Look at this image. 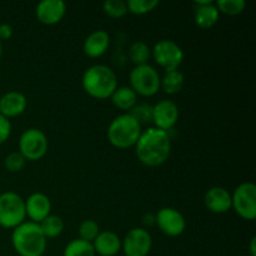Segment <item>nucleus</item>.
Masks as SVG:
<instances>
[{
    "label": "nucleus",
    "mask_w": 256,
    "mask_h": 256,
    "mask_svg": "<svg viewBox=\"0 0 256 256\" xmlns=\"http://www.w3.org/2000/svg\"><path fill=\"white\" fill-rule=\"evenodd\" d=\"M135 152L142 165L149 168L164 164L172 152V139L168 132L158 128H148L142 132L135 144Z\"/></svg>",
    "instance_id": "obj_1"
},
{
    "label": "nucleus",
    "mask_w": 256,
    "mask_h": 256,
    "mask_svg": "<svg viewBox=\"0 0 256 256\" xmlns=\"http://www.w3.org/2000/svg\"><path fill=\"white\" fill-rule=\"evenodd\" d=\"M82 89L88 95L98 100L108 99L118 88V78L114 70L102 64L88 68L82 78Z\"/></svg>",
    "instance_id": "obj_2"
},
{
    "label": "nucleus",
    "mask_w": 256,
    "mask_h": 256,
    "mask_svg": "<svg viewBox=\"0 0 256 256\" xmlns=\"http://www.w3.org/2000/svg\"><path fill=\"white\" fill-rule=\"evenodd\" d=\"M12 244L20 256H42L46 250L48 240L39 224L24 222L12 229Z\"/></svg>",
    "instance_id": "obj_3"
},
{
    "label": "nucleus",
    "mask_w": 256,
    "mask_h": 256,
    "mask_svg": "<svg viewBox=\"0 0 256 256\" xmlns=\"http://www.w3.org/2000/svg\"><path fill=\"white\" fill-rule=\"evenodd\" d=\"M142 129L140 122L130 112L119 115L108 128V140L118 149H129L135 146Z\"/></svg>",
    "instance_id": "obj_4"
},
{
    "label": "nucleus",
    "mask_w": 256,
    "mask_h": 256,
    "mask_svg": "<svg viewBox=\"0 0 256 256\" xmlns=\"http://www.w3.org/2000/svg\"><path fill=\"white\" fill-rule=\"evenodd\" d=\"M25 219V200L16 192H2L0 195V226L15 229L22 225Z\"/></svg>",
    "instance_id": "obj_5"
},
{
    "label": "nucleus",
    "mask_w": 256,
    "mask_h": 256,
    "mask_svg": "<svg viewBox=\"0 0 256 256\" xmlns=\"http://www.w3.org/2000/svg\"><path fill=\"white\" fill-rule=\"evenodd\" d=\"M130 88L136 95L154 96L160 90V75L150 64L135 66L129 75Z\"/></svg>",
    "instance_id": "obj_6"
},
{
    "label": "nucleus",
    "mask_w": 256,
    "mask_h": 256,
    "mask_svg": "<svg viewBox=\"0 0 256 256\" xmlns=\"http://www.w3.org/2000/svg\"><path fill=\"white\" fill-rule=\"evenodd\" d=\"M49 148L48 138L36 128L25 130L19 139V152L30 162H36L45 156Z\"/></svg>",
    "instance_id": "obj_7"
},
{
    "label": "nucleus",
    "mask_w": 256,
    "mask_h": 256,
    "mask_svg": "<svg viewBox=\"0 0 256 256\" xmlns=\"http://www.w3.org/2000/svg\"><path fill=\"white\" fill-rule=\"evenodd\" d=\"M152 56L165 72L179 70L184 60V52L175 42L169 39L159 40L152 49Z\"/></svg>",
    "instance_id": "obj_8"
},
{
    "label": "nucleus",
    "mask_w": 256,
    "mask_h": 256,
    "mask_svg": "<svg viewBox=\"0 0 256 256\" xmlns=\"http://www.w3.org/2000/svg\"><path fill=\"white\" fill-rule=\"evenodd\" d=\"M232 208L244 220L256 218V186L254 182H242L232 194Z\"/></svg>",
    "instance_id": "obj_9"
},
{
    "label": "nucleus",
    "mask_w": 256,
    "mask_h": 256,
    "mask_svg": "<svg viewBox=\"0 0 256 256\" xmlns=\"http://www.w3.org/2000/svg\"><path fill=\"white\" fill-rule=\"evenodd\" d=\"M152 246V235L144 228L132 229L122 242V250L125 256H148Z\"/></svg>",
    "instance_id": "obj_10"
},
{
    "label": "nucleus",
    "mask_w": 256,
    "mask_h": 256,
    "mask_svg": "<svg viewBox=\"0 0 256 256\" xmlns=\"http://www.w3.org/2000/svg\"><path fill=\"white\" fill-rule=\"evenodd\" d=\"M155 224L162 234L172 238L179 236L186 229L184 215L174 208H162L155 216Z\"/></svg>",
    "instance_id": "obj_11"
},
{
    "label": "nucleus",
    "mask_w": 256,
    "mask_h": 256,
    "mask_svg": "<svg viewBox=\"0 0 256 256\" xmlns=\"http://www.w3.org/2000/svg\"><path fill=\"white\" fill-rule=\"evenodd\" d=\"M179 119V108L172 100H160L152 106V122L155 126L164 132H169L175 126Z\"/></svg>",
    "instance_id": "obj_12"
},
{
    "label": "nucleus",
    "mask_w": 256,
    "mask_h": 256,
    "mask_svg": "<svg viewBox=\"0 0 256 256\" xmlns=\"http://www.w3.org/2000/svg\"><path fill=\"white\" fill-rule=\"evenodd\" d=\"M66 12L62 0H42L35 8L36 19L44 25H55L62 22Z\"/></svg>",
    "instance_id": "obj_13"
},
{
    "label": "nucleus",
    "mask_w": 256,
    "mask_h": 256,
    "mask_svg": "<svg viewBox=\"0 0 256 256\" xmlns=\"http://www.w3.org/2000/svg\"><path fill=\"white\" fill-rule=\"evenodd\" d=\"M25 212L30 222L40 224L52 212L50 199L42 192H34L25 200Z\"/></svg>",
    "instance_id": "obj_14"
},
{
    "label": "nucleus",
    "mask_w": 256,
    "mask_h": 256,
    "mask_svg": "<svg viewBox=\"0 0 256 256\" xmlns=\"http://www.w3.org/2000/svg\"><path fill=\"white\" fill-rule=\"evenodd\" d=\"M204 204L214 214H224L232 209V194L225 188L212 186L205 194Z\"/></svg>",
    "instance_id": "obj_15"
},
{
    "label": "nucleus",
    "mask_w": 256,
    "mask_h": 256,
    "mask_svg": "<svg viewBox=\"0 0 256 256\" xmlns=\"http://www.w3.org/2000/svg\"><path fill=\"white\" fill-rule=\"evenodd\" d=\"M195 24L200 29L208 30L214 26L218 22L220 12L215 6V2L212 0H202V2H195Z\"/></svg>",
    "instance_id": "obj_16"
},
{
    "label": "nucleus",
    "mask_w": 256,
    "mask_h": 256,
    "mask_svg": "<svg viewBox=\"0 0 256 256\" xmlns=\"http://www.w3.org/2000/svg\"><path fill=\"white\" fill-rule=\"evenodd\" d=\"M26 104V96L22 92H8L0 98V114L8 119L19 116L25 112Z\"/></svg>",
    "instance_id": "obj_17"
},
{
    "label": "nucleus",
    "mask_w": 256,
    "mask_h": 256,
    "mask_svg": "<svg viewBox=\"0 0 256 256\" xmlns=\"http://www.w3.org/2000/svg\"><path fill=\"white\" fill-rule=\"evenodd\" d=\"M110 45V36L105 30H95L85 39L82 50L89 58H100L106 52Z\"/></svg>",
    "instance_id": "obj_18"
},
{
    "label": "nucleus",
    "mask_w": 256,
    "mask_h": 256,
    "mask_svg": "<svg viewBox=\"0 0 256 256\" xmlns=\"http://www.w3.org/2000/svg\"><path fill=\"white\" fill-rule=\"evenodd\" d=\"M92 244L95 254H99L100 256H115L122 250V240L119 235L110 230L99 232L96 239Z\"/></svg>",
    "instance_id": "obj_19"
},
{
    "label": "nucleus",
    "mask_w": 256,
    "mask_h": 256,
    "mask_svg": "<svg viewBox=\"0 0 256 256\" xmlns=\"http://www.w3.org/2000/svg\"><path fill=\"white\" fill-rule=\"evenodd\" d=\"M110 99H112L114 106H116L119 110L130 112L136 105L138 95L135 94L134 90L130 86H122L116 88V90L112 92Z\"/></svg>",
    "instance_id": "obj_20"
},
{
    "label": "nucleus",
    "mask_w": 256,
    "mask_h": 256,
    "mask_svg": "<svg viewBox=\"0 0 256 256\" xmlns=\"http://www.w3.org/2000/svg\"><path fill=\"white\" fill-rule=\"evenodd\" d=\"M185 84L184 74L179 70H172V72H165L162 78H160V89L164 90V92L169 95L178 94L182 92Z\"/></svg>",
    "instance_id": "obj_21"
},
{
    "label": "nucleus",
    "mask_w": 256,
    "mask_h": 256,
    "mask_svg": "<svg viewBox=\"0 0 256 256\" xmlns=\"http://www.w3.org/2000/svg\"><path fill=\"white\" fill-rule=\"evenodd\" d=\"M39 226L46 239H52V238H58L62 232L64 222L58 215H49L40 222Z\"/></svg>",
    "instance_id": "obj_22"
},
{
    "label": "nucleus",
    "mask_w": 256,
    "mask_h": 256,
    "mask_svg": "<svg viewBox=\"0 0 256 256\" xmlns=\"http://www.w3.org/2000/svg\"><path fill=\"white\" fill-rule=\"evenodd\" d=\"M152 58V49L144 42H134L129 48V59L135 66L148 64Z\"/></svg>",
    "instance_id": "obj_23"
},
{
    "label": "nucleus",
    "mask_w": 256,
    "mask_h": 256,
    "mask_svg": "<svg viewBox=\"0 0 256 256\" xmlns=\"http://www.w3.org/2000/svg\"><path fill=\"white\" fill-rule=\"evenodd\" d=\"M92 244L82 239H74L65 246L62 256H95Z\"/></svg>",
    "instance_id": "obj_24"
},
{
    "label": "nucleus",
    "mask_w": 256,
    "mask_h": 256,
    "mask_svg": "<svg viewBox=\"0 0 256 256\" xmlns=\"http://www.w3.org/2000/svg\"><path fill=\"white\" fill-rule=\"evenodd\" d=\"M215 6L218 8L219 12L235 16L244 12L246 2L245 0H219L215 2Z\"/></svg>",
    "instance_id": "obj_25"
},
{
    "label": "nucleus",
    "mask_w": 256,
    "mask_h": 256,
    "mask_svg": "<svg viewBox=\"0 0 256 256\" xmlns=\"http://www.w3.org/2000/svg\"><path fill=\"white\" fill-rule=\"evenodd\" d=\"M158 0H129L126 2L128 12L135 15H144L158 8Z\"/></svg>",
    "instance_id": "obj_26"
},
{
    "label": "nucleus",
    "mask_w": 256,
    "mask_h": 256,
    "mask_svg": "<svg viewBox=\"0 0 256 256\" xmlns=\"http://www.w3.org/2000/svg\"><path fill=\"white\" fill-rule=\"evenodd\" d=\"M102 10L108 16L112 19H120L128 12L126 2L122 0H106L102 2Z\"/></svg>",
    "instance_id": "obj_27"
},
{
    "label": "nucleus",
    "mask_w": 256,
    "mask_h": 256,
    "mask_svg": "<svg viewBox=\"0 0 256 256\" xmlns=\"http://www.w3.org/2000/svg\"><path fill=\"white\" fill-rule=\"evenodd\" d=\"M99 232H100L99 225H98L96 222H94L92 219L84 220L79 226V236H80L79 239L92 242L95 239H96Z\"/></svg>",
    "instance_id": "obj_28"
},
{
    "label": "nucleus",
    "mask_w": 256,
    "mask_h": 256,
    "mask_svg": "<svg viewBox=\"0 0 256 256\" xmlns=\"http://www.w3.org/2000/svg\"><path fill=\"white\" fill-rule=\"evenodd\" d=\"M129 112L140 122V125L152 122V106L149 104H136Z\"/></svg>",
    "instance_id": "obj_29"
},
{
    "label": "nucleus",
    "mask_w": 256,
    "mask_h": 256,
    "mask_svg": "<svg viewBox=\"0 0 256 256\" xmlns=\"http://www.w3.org/2000/svg\"><path fill=\"white\" fill-rule=\"evenodd\" d=\"M26 164V159L20 154L19 152H12L5 158L4 165L5 169L10 172H19L24 169Z\"/></svg>",
    "instance_id": "obj_30"
},
{
    "label": "nucleus",
    "mask_w": 256,
    "mask_h": 256,
    "mask_svg": "<svg viewBox=\"0 0 256 256\" xmlns=\"http://www.w3.org/2000/svg\"><path fill=\"white\" fill-rule=\"evenodd\" d=\"M12 134V122L8 118L0 114V144H4Z\"/></svg>",
    "instance_id": "obj_31"
},
{
    "label": "nucleus",
    "mask_w": 256,
    "mask_h": 256,
    "mask_svg": "<svg viewBox=\"0 0 256 256\" xmlns=\"http://www.w3.org/2000/svg\"><path fill=\"white\" fill-rule=\"evenodd\" d=\"M12 36V28L9 24L4 22L0 24V42L2 40H9Z\"/></svg>",
    "instance_id": "obj_32"
},
{
    "label": "nucleus",
    "mask_w": 256,
    "mask_h": 256,
    "mask_svg": "<svg viewBox=\"0 0 256 256\" xmlns=\"http://www.w3.org/2000/svg\"><path fill=\"white\" fill-rule=\"evenodd\" d=\"M250 256H256V236H252L250 240Z\"/></svg>",
    "instance_id": "obj_33"
},
{
    "label": "nucleus",
    "mask_w": 256,
    "mask_h": 256,
    "mask_svg": "<svg viewBox=\"0 0 256 256\" xmlns=\"http://www.w3.org/2000/svg\"><path fill=\"white\" fill-rule=\"evenodd\" d=\"M2 42H0V58H2Z\"/></svg>",
    "instance_id": "obj_34"
},
{
    "label": "nucleus",
    "mask_w": 256,
    "mask_h": 256,
    "mask_svg": "<svg viewBox=\"0 0 256 256\" xmlns=\"http://www.w3.org/2000/svg\"><path fill=\"white\" fill-rule=\"evenodd\" d=\"M245 256H250V255H245Z\"/></svg>",
    "instance_id": "obj_35"
}]
</instances>
